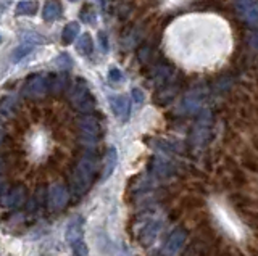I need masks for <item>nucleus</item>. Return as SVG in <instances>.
<instances>
[{
    "label": "nucleus",
    "instance_id": "1",
    "mask_svg": "<svg viewBox=\"0 0 258 256\" xmlns=\"http://www.w3.org/2000/svg\"><path fill=\"white\" fill-rule=\"evenodd\" d=\"M95 173V155L86 153L79 159V163L73 174V192L75 195H81L89 189Z\"/></svg>",
    "mask_w": 258,
    "mask_h": 256
},
{
    "label": "nucleus",
    "instance_id": "2",
    "mask_svg": "<svg viewBox=\"0 0 258 256\" xmlns=\"http://www.w3.org/2000/svg\"><path fill=\"white\" fill-rule=\"evenodd\" d=\"M70 97H71L73 105H75L79 111H84V113L92 111V108L95 105V102L91 95V91H89V87L84 82V79H79V81L75 84Z\"/></svg>",
    "mask_w": 258,
    "mask_h": 256
},
{
    "label": "nucleus",
    "instance_id": "3",
    "mask_svg": "<svg viewBox=\"0 0 258 256\" xmlns=\"http://www.w3.org/2000/svg\"><path fill=\"white\" fill-rule=\"evenodd\" d=\"M185 238H187V232H185L184 229H181V227L174 229L171 234H169V237L166 238V242L163 245L165 256H174V254H177V251H179L181 248L184 246Z\"/></svg>",
    "mask_w": 258,
    "mask_h": 256
},
{
    "label": "nucleus",
    "instance_id": "4",
    "mask_svg": "<svg viewBox=\"0 0 258 256\" xmlns=\"http://www.w3.org/2000/svg\"><path fill=\"white\" fill-rule=\"evenodd\" d=\"M236 9L248 25L258 26V0H236Z\"/></svg>",
    "mask_w": 258,
    "mask_h": 256
},
{
    "label": "nucleus",
    "instance_id": "5",
    "mask_svg": "<svg viewBox=\"0 0 258 256\" xmlns=\"http://www.w3.org/2000/svg\"><path fill=\"white\" fill-rule=\"evenodd\" d=\"M47 91H48V82L45 81V77L37 76L34 79H31L26 84V87H24V95L31 99H39V97H44Z\"/></svg>",
    "mask_w": 258,
    "mask_h": 256
},
{
    "label": "nucleus",
    "instance_id": "6",
    "mask_svg": "<svg viewBox=\"0 0 258 256\" xmlns=\"http://www.w3.org/2000/svg\"><path fill=\"white\" fill-rule=\"evenodd\" d=\"M110 107L118 119H121V121H127L129 111H131L127 97H124V95H113V97H110Z\"/></svg>",
    "mask_w": 258,
    "mask_h": 256
},
{
    "label": "nucleus",
    "instance_id": "7",
    "mask_svg": "<svg viewBox=\"0 0 258 256\" xmlns=\"http://www.w3.org/2000/svg\"><path fill=\"white\" fill-rule=\"evenodd\" d=\"M79 127H81V134H83L84 140L95 142L97 139H99L100 127H99V123H97L94 118H91V116L83 118V119H81V123H79Z\"/></svg>",
    "mask_w": 258,
    "mask_h": 256
},
{
    "label": "nucleus",
    "instance_id": "8",
    "mask_svg": "<svg viewBox=\"0 0 258 256\" xmlns=\"http://www.w3.org/2000/svg\"><path fill=\"white\" fill-rule=\"evenodd\" d=\"M68 202V192L63 186H53L48 192V206L50 210L58 211Z\"/></svg>",
    "mask_w": 258,
    "mask_h": 256
},
{
    "label": "nucleus",
    "instance_id": "9",
    "mask_svg": "<svg viewBox=\"0 0 258 256\" xmlns=\"http://www.w3.org/2000/svg\"><path fill=\"white\" fill-rule=\"evenodd\" d=\"M83 232H84L83 218H75V219L70 221L67 232H64V237H67V240L71 245H75L76 242H81V238H83Z\"/></svg>",
    "mask_w": 258,
    "mask_h": 256
},
{
    "label": "nucleus",
    "instance_id": "10",
    "mask_svg": "<svg viewBox=\"0 0 258 256\" xmlns=\"http://www.w3.org/2000/svg\"><path fill=\"white\" fill-rule=\"evenodd\" d=\"M116 163H118V151L115 147H110L107 150V155L103 158V171H102V181H107L111 173L115 171L116 167Z\"/></svg>",
    "mask_w": 258,
    "mask_h": 256
},
{
    "label": "nucleus",
    "instance_id": "11",
    "mask_svg": "<svg viewBox=\"0 0 258 256\" xmlns=\"http://www.w3.org/2000/svg\"><path fill=\"white\" fill-rule=\"evenodd\" d=\"M24 202H26V190H24L21 186L12 189V192L4 198V203L8 208H18L21 206Z\"/></svg>",
    "mask_w": 258,
    "mask_h": 256
},
{
    "label": "nucleus",
    "instance_id": "12",
    "mask_svg": "<svg viewBox=\"0 0 258 256\" xmlns=\"http://www.w3.org/2000/svg\"><path fill=\"white\" fill-rule=\"evenodd\" d=\"M42 17L45 21H55L61 17V5L58 0H50V2L45 4Z\"/></svg>",
    "mask_w": 258,
    "mask_h": 256
},
{
    "label": "nucleus",
    "instance_id": "13",
    "mask_svg": "<svg viewBox=\"0 0 258 256\" xmlns=\"http://www.w3.org/2000/svg\"><path fill=\"white\" fill-rule=\"evenodd\" d=\"M78 33H79V23L78 21H71L68 23L67 26L63 29V34H61V42L64 45H70L76 41L78 37Z\"/></svg>",
    "mask_w": 258,
    "mask_h": 256
},
{
    "label": "nucleus",
    "instance_id": "14",
    "mask_svg": "<svg viewBox=\"0 0 258 256\" xmlns=\"http://www.w3.org/2000/svg\"><path fill=\"white\" fill-rule=\"evenodd\" d=\"M160 230V224L158 222H150L147 227H144L142 234H141V243L142 245H150L153 240H155L157 234Z\"/></svg>",
    "mask_w": 258,
    "mask_h": 256
},
{
    "label": "nucleus",
    "instance_id": "15",
    "mask_svg": "<svg viewBox=\"0 0 258 256\" xmlns=\"http://www.w3.org/2000/svg\"><path fill=\"white\" fill-rule=\"evenodd\" d=\"M36 47V44H32V42H28V41H24L21 42L16 49L12 52V61L13 63H18L20 60H23L26 55H29L32 52V49Z\"/></svg>",
    "mask_w": 258,
    "mask_h": 256
},
{
    "label": "nucleus",
    "instance_id": "16",
    "mask_svg": "<svg viewBox=\"0 0 258 256\" xmlns=\"http://www.w3.org/2000/svg\"><path fill=\"white\" fill-rule=\"evenodd\" d=\"M92 49H94V44H92V37L91 34H83L79 39H78V44H76V52L81 53V55H89L92 53Z\"/></svg>",
    "mask_w": 258,
    "mask_h": 256
},
{
    "label": "nucleus",
    "instance_id": "17",
    "mask_svg": "<svg viewBox=\"0 0 258 256\" xmlns=\"http://www.w3.org/2000/svg\"><path fill=\"white\" fill-rule=\"evenodd\" d=\"M37 12V2L34 0H21L16 7V15H34Z\"/></svg>",
    "mask_w": 258,
    "mask_h": 256
},
{
    "label": "nucleus",
    "instance_id": "18",
    "mask_svg": "<svg viewBox=\"0 0 258 256\" xmlns=\"http://www.w3.org/2000/svg\"><path fill=\"white\" fill-rule=\"evenodd\" d=\"M73 256H89V248L83 240L73 245Z\"/></svg>",
    "mask_w": 258,
    "mask_h": 256
},
{
    "label": "nucleus",
    "instance_id": "19",
    "mask_svg": "<svg viewBox=\"0 0 258 256\" xmlns=\"http://www.w3.org/2000/svg\"><path fill=\"white\" fill-rule=\"evenodd\" d=\"M199 105H200V100L197 97H194V95H190V97H185V100H184V107H187V111L197 110Z\"/></svg>",
    "mask_w": 258,
    "mask_h": 256
},
{
    "label": "nucleus",
    "instance_id": "20",
    "mask_svg": "<svg viewBox=\"0 0 258 256\" xmlns=\"http://www.w3.org/2000/svg\"><path fill=\"white\" fill-rule=\"evenodd\" d=\"M108 79L111 82H119L121 79H123V73H121L118 68H111L110 73H108Z\"/></svg>",
    "mask_w": 258,
    "mask_h": 256
},
{
    "label": "nucleus",
    "instance_id": "21",
    "mask_svg": "<svg viewBox=\"0 0 258 256\" xmlns=\"http://www.w3.org/2000/svg\"><path fill=\"white\" fill-rule=\"evenodd\" d=\"M131 95H133V99H134L136 103H142L144 102V94H142L141 89H133Z\"/></svg>",
    "mask_w": 258,
    "mask_h": 256
},
{
    "label": "nucleus",
    "instance_id": "22",
    "mask_svg": "<svg viewBox=\"0 0 258 256\" xmlns=\"http://www.w3.org/2000/svg\"><path fill=\"white\" fill-rule=\"evenodd\" d=\"M70 2H78V0H70Z\"/></svg>",
    "mask_w": 258,
    "mask_h": 256
}]
</instances>
